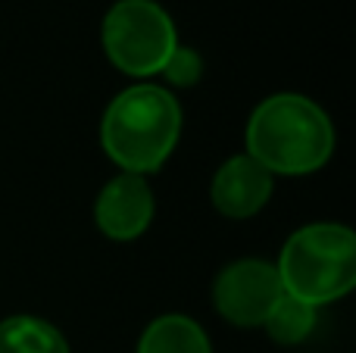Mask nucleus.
Here are the masks:
<instances>
[{"label": "nucleus", "mask_w": 356, "mask_h": 353, "mask_svg": "<svg viewBox=\"0 0 356 353\" xmlns=\"http://www.w3.org/2000/svg\"><path fill=\"white\" fill-rule=\"evenodd\" d=\"M247 156L272 175L319 172L334 154V125L303 94H272L247 122Z\"/></svg>", "instance_id": "nucleus-1"}, {"label": "nucleus", "mask_w": 356, "mask_h": 353, "mask_svg": "<svg viewBox=\"0 0 356 353\" xmlns=\"http://www.w3.org/2000/svg\"><path fill=\"white\" fill-rule=\"evenodd\" d=\"M181 138V106L160 85H131L113 97L100 122V144L122 172L163 169Z\"/></svg>", "instance_id": "nucleus-2"}, {"label": "nucleus", "mask_w": 356, "mask_h": 353, "mask_svg": "<svg viewBox=\"0 0 356 353\" xmlns=\"http://www.w3.org/2000/svg\"><path fill=\"white\" fill-rule=\"evenodd\" d=\"M282 291L309 306L341 300L356 285V235L338 222H313L297 229L278 256Z\"/></svg>", "instance_id": "nucleus-3"}, {"label": "nucleus", "mask_w": 356, "mask_h": 353, "mask_svg": "<svg viewBox=\"0 0 356 353\" xmlns=\"http://www.w3.org/2000/svg\"><path fill=\"white\" fill-rule=\"evenodd\" d=\"M100 41L110 63L125 75H160L169 54L178 47L169 13L154 0H119L104 19Z\"/></svg>", "instance_id": "nucleus-4"}, {"label": "nucleus", "mask_w": 356, "mask_h": 353, "mask_svg": "<svg viewBox=\"0 0 356 353\" xmlns=\"http://www.w3.org/2000/svg\"><path fill=\"white\" fill-rule=\"evenodd\" d=\"M282 294V281L272 263L238 260L216 275L213 304L225 322L238 329H257L266 322Z\"/></svg>", "instance_id": "nucleus-5"}, {"label": "nucleus", "mask_w": 356, "mask_h": 353, "mask_svg": "<svg viewBox=\"0 0 356 353\" xmlns=\"http://www.w3.org/2000/svg\"><path fill=\"white\" fill-rule=\"evenodd\" d=\"M156 200L144 175L122 172L110 179L97 194L94 222L113 241H135L154 222Z\"/></svg>", "instance_id": "nucleus-6"}, {"label": "nucleus", "mask_w": 356, "mask_h": 353, "mask_svg": "<svg viewBox=\"0 0 356 353\" xmlns=\"http://www.w3.org/2000/svg\"><path fill=\"white\" fill-rule=\"evenodd\" d=\"M275 175L266 172L253 156L238 154L219 166L209 188L213 206L228 219H250L269 204Z\"/></svg>", "instance_id": "nucleus-7"}, {"label": "nucleus", "mask_w": 356, "mask_h": 353, "mask_svg": "<svg viewBox=\"0 0 356 353\" xmlns=\"http://www.w3.org/2000/svg\"><path fill=\"white\" fill-rule=\"evenodd\" d=\"M138 353H213V347H209V338L200 322H194L191 316L169 313L144 329Z\"/></svg>", "instance_id": "nucleus-8"}, {"label": "nucleus", "mask_w": 356, "mask_h": 353, "mask_svg": "<svg viewBox=\"0 0 356 353\" xmlns=\"http://www.w3.org/2000/svg\"><path fill=\"white\" fill-rule=\"evenodd\" d=\"M0 353H69V344L47 319L10 316L0 322Z\"/></svg>", "instance_id": "nucleus-9"}, {"label": "nucleus", "mask_w": 356, "mask_h": 353, "mask_svg": "<svg viewBox=\"0 0 356 353\" xmlns=\"http://www.w3.org/2000/svg\"><path fill=\"white\" fill-rule=\"evenodd\" d=\"M263 329L269 331V338L275 344H284V347L300 344L316 329V306L303 304V300L291 297V294H282L278 304L272 306V313L266 316Z\"/></svg>", "instance_id": "nucleus-10"}, {"label": "nucleus", "mask_w": 356, "mask_h": 353, "mask_svg": "<svg viewBox=\"0 0 356 353\" xmlns=\"http://www.w3.org/2000/svg\"><path fill=\"white\" fill-rule=\"evenodd\" d=\"M160 75L175 88H191V85L200 81L203 60H200V54H197L194 47H181V44H178L172 54H169L166 66L160 69Z\"/></svg>", "instance_id": "nucleus-11"}]
</instances>
